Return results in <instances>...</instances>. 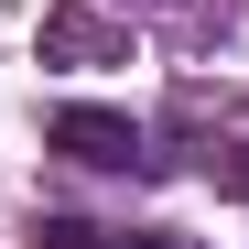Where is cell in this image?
Listing matches in <instances>:
<instances>
[{
	"instance_id": "obj_1",
	"label": "cell",
	"mask_w": 249,
	"mask_h": 249,
	"mask_svg": "<svg viewBox=\"0 0 249 249\" xmlns=\"http://www.w3.org/2000/svg\"><path fill=\"white\" fill-rule=\"evenodd\" d=\"M65 162H87V174H152V152H141V130L119 108H54V130H44Z\"/></svg>"
},
{
	"instance_id": "obj_2",
	"label": "cell",
	"mask_w": 249,
	"mask_h": 249,
	"mask_svg": "<svg viewBox=\"0 0 249 249\" xmlns=\"http://www.w3.org/2000/svg\"><path fill=\"white\" fill-rule=\"evenodd\" d=\"M108 249H184L174 228H130V238H108Z\"/></svg>"
},
{
	"instance_id": "obj_3",
	"label": "cell",
	"mask_w": 249,
	"mask_h": 249,
	"mask_svg": "<svg viewBox=\"0 0 249 249\" xmlns=\"http://www.w3.org/2000/svg\"><path fill=\"white\" fill-rule=\"evenodd\" d=\"M238 184H249V152H238Z\"/></svg>"
}]
</instances>
